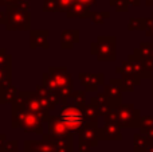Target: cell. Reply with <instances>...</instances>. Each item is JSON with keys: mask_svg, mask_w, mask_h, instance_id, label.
<instances>
[{"mask_svg": "<svg viewBox=\"0 0 153 152\" xmlns=\"http://www.w3.org/2000/svg\"><path fill=\"white\" fill-rule=\"evenodd\" d=\"M110 4L118 11H126L130 4V0H111Z\"/></svg>", "mask_w": 153, "mask_h": 152, "instance_id": "27", "label": "cell"}, {"mask_svg": "<svg viewBox=\"0 0 153 152\" xmlns=\"http://www.w3.org/2000/svg\"><path fill=\"white\" fill-rule=\"evenodd\" d=\"M11 152H19L18 150H13V151H11Z\"/></svg>", "mask_w": 153, "mask_h": 152, "instance_id": "39", "label": "cell"}, {"mask_svg": "<svg viewBox=\"0 0 153 152\" xmlns=\"http://www.w3.org/2000/svg\"><path fill=\"white\" fill-rule=\"evenodd\" d=\"M11 85V62L0 63V88Z\"/></svg>", "mask_w": 153, "mask_h": 152, "instance_id": "21", "label": "cell"}, {"mask_svg": "<svg viewBox=\"0 0 153 152\" xmlns=\"http://www.w3.org/2000/svg\"><path fill=\"white\" fill-rule=\"evenodd\" d=\"M5 142H7V139H5V135H0V147H3V145L5 144Z\"/></svg>", "mask_w": 153, "mask_h": 152, "instance_id": "35", "label": "cell"}, {"mask_svg": "<svg viewBox=\"0 0 153 152\" xmlns=\"http://www.w3.org/2000/svg\"><path fill=\"white\" fill-rule=\"evenodd\" d=\"M42 85L45 86L47 90L50 92H55V93H59V88H58V83L56 81L54 80V77L51 75V73H45L43 74V80H42Z\"/></svg>", "mask_w": 153, "mask_h": 152, "instance_id": "22", "label": "cell"}, {"mask_svg": "<svg viewBox=\"0 0 153 152\" xmlns=\"http://www.w3.org/2000/svg\"><path fill=\"white\" fill-rule=\"evenodd\" d=\"M140 83V77L134 74H122L121 85L124 90H133Z\"/></svg>", "mask_w": 153, "mask_h": 152, "instance_id": "19", "label": "cell"}, {"mask_svg": "<svg viewBox=\"0 0 153 152\" xmlns=\"http://www.w3.org/2000/svg\"><path fill=\"white\" fill-rule=\"evenodd\" d=\"M79 40L78 30H65L61 34V47L62 48H71Z\"/></svg>", "mask_w": 153, "mask_h": 152, "instance_id": "16", "label": "cell"}, {"mask_svg": "<svg viewBox=\"0 0 153 152\" xmlns=\"http://www.w3.org/2000/svg\"><path fill=\"white\" fill-rule=\"evenodd\" d=\"M82 110H83V113H85V117H86V120L97 123L98 116H100V115H98V112H97V109H95L94 105H93V104L85 105V107L82 108Z\"/></svg>", "mask_w": 153, "mask_h": 152, "instance_id": "24", "label": "cell"}, {"mask_svg": "<svg viewBox=\"0 0 153 152\" xmlns=\"http://www.w3.org/2000/svg\"><path fill=\"white\" fill-rule=\"evenodd\" d=\"M47 35L48 31H46V30H43V31H38V30L31 31V47L35 48L38 46H42V47L47 48Z\"/></svg>", "mask_w": 153, "mask_h": 152, "instance_id": "18", "label": "cell"}, {"mask_svg": "<svg viewBox=\"0 0 153 152\" xmlns=\"http://www.w3.org/2000/svg\"><path fill=\"white\" fill-rule=\"evenodd\" d=\"M23 0H0V4L1 5H11V4H19V3H22Z\"/></svg>", "mask_w": 153, "mask_h": 152, "instance_id": "33", "label": "cell"}, {"mask_svg": "<svg viewBox=\"0 0 153 152\" xmlns=\"http://www.w3.org/2000/svg\"><path fill=\"white\" fill-rule=\"evenodd\" d=\"M91 53L97 55L98 61H114L116 59V38L98 37L97 42L91 45Z\"/></svg>", "mask_w": 153, "mask_h": 152, "instance_id": "5", "label": "cell"}, {"mask_svg": "<svg viewBox=\"0 0 153 152\" xmlns=\"http://www.w3.org/2000/svg\"><path fill=\"white\" fill-rule=\"evenodd\" d=\"M129 30H146V19H130Z\"/></svg>", "mask_w": 153, "mask_h": 152, "instance_id": "25", "label": "cell"}, {"mask_svg": "<svg viewBox=\"0 0 153 152\" xmlns=\"http://www.w3.org/2000/svg\"><path fill=\"white\" fill-rule=\"evenodd\" d=\"M66 12L69 18H90L91 16L89 5L83 4L81 1H75L73 5H70Z\"/></svg>", "mask_w": 153, "mask_h": 152, "instance_id": "15", "label": "cell"}, {"mask_svg": "<svg viewBox=\"0 0 153 152\" xmlns=\"http://www.w3.org/2000/svg\"><path fill=\"white\" fill-rule=\"evenodd\" d=\"M42 118L38 115L27 110L20 105L12 104V128H22L24 132H34L42 135Z\"/></svg>", "mask_w": 153, "mask_h": 152, "instance_id": "2", "label": "cell"}, {"mask_svg": "<svg viewBox=\"0 0 153 152\" xmlns=\"http://www.w3.org/2000/svg\"><path fill=\"white\" fill-rule=\"evenodd\" d=\"M5 26L7 30H28L31 27L30 3L23 0L19 4H11L5 7Z\"/></svg>", "mask_w": 153, "mask_h": 152, "instance_id": "1", "label": "cell"}, {"mask_svg": "<svg viewBox=\"0 0 153 152\" xmlns=\"http://www.w3.org/2000/svg\"><path fill=\"white\" fill-rule=\"evenodd\" d=\"M43 10H45V11H50V12L59 11L58 1H56V0H43Z\"/></svg>", "mask_w": 153, "mask_h": 152, "instance_id": "28", "label": "cell"}, {"mask_svg": "<svg viewBox=\"0 0 153 152\" xmlns=\"http://www.w3.org/2000/svg\"><path fill=\"white\" fill-rule=\"evenodd\" d=\"M12 104L20 105V107L26 108L27 110L38 115L43 121H48V118H50L48 110L43 107L38 92H19L18 98Z\"/></svg>", "mask_w": 153, "mask_h": 152, "instance_id": "3", "label": "cell"}, {"mask_svg": "<svg viewBox=\"0 0 153 152\" xmlns=\"http://www.w3.org/2000/svg\"><path fill=\"white\" fill-rule=\"evenodd\" d=\"M61 120L66 124V127L69 128V131L71 132H76L78 133L81 131V128L85 125V121H86V117H85V113L82 110V108H78L73 104H62L61 108Z\"/></svg>", "mask_w": 153, "mask_h": 152, "instance_id": "4", "label": "cell"}, {"mask_svg": "<svg viewBox=\"0 0 153 152\" xmlns=\"http://www.w3.org/2000/svg\"><path fill=\"white\" fill-rule=\"evenodd\" d=\"M56 1H58L59 11H67V8L74 4L76 0H56Z\"/></svg>", "mask_w": 153, "mask_h": 152, "instance_id": "31", "label": "cell"}, {"mask_svg": "<svg viewBox=\"0 0 153 152\" xmlns=\"http://www.w3.org/2000/svg\"><path fill=\"white\" fill-rule=\"evenodd\" d=\"M18 89L12 85L3 86L0 88V104H7V102H13L18 98Z\"/></svg>", "mask_w": 153, "mask_h": 152, "instance_id": "17", "label": "cell"}, {"mask_svg": "<svg viewBox=\"0 0 153 152\" xmlns=\"http://www.w3.org/2000/svg\"><path fill=\"white\" fill-rule=\"evenodd\" d=\"M81 83L85 86V90L87 92H97L100 86L103 85V74L102 73H81L79 74Z\"/></svg>", "mask_w": 153, "mask_h": 152, "instance_id": "11", "label": "cell"}, {"mask_svg": "<svg viewBox=\"0 0 153 152\" xmlns=\"http://www.w3.org/2000/svg\"><path fill=\"white\" fill-rule=\"evenodd\" d=\"M152 93H153V92H152Z\"/></svg>", "mask_w": 153, "mask_h": 152, "instance_id": "40", "label": "cell"}, {"mask_svg": "<svg viewBox=\"0 0 153 152\" xmlns=\"http://www.w3.org/2000/svg\"><path fill=\"white\" fill-rule=\"evenodd\" d=\"M118 125L122 128H137L140 127V112L132 104H124L116 108Z\"/></svg>", "mask_w": 153, "mask_h": 152, "instance_id": "6", "label": "cell"}, {"mask_svg": "<svg viewBox=\"0 0 153 152\" xmlns=\"http://www.w3.org/2000/svg\"><path fill=\"white\" fill-rule=\"evenodd\" d=\"M121 80H111L110 85L105 86V96L108 98V102L111 109H116L121 105V93H122Z\"/></svg>", "mask_w": 153, "mask_h": 152, "instance_id": "9", "label": "cell"}, {"mask_svg": "<svg viewBox=\"0 0 153 152\" xmlns=\"http://www.w3.org/2000/svg\"><path fill=\"white\" fill-rule=\"evenodd\" d=\"M47 129H48V133L56 135V136H65V135L71 133V132L69 131V128L66 127V124L61 120V117H50L48 118Z\"/></svg>", "mask_w": 153, "mask_h": 152, "instance_id": "14", "label": "cell"}, {"mask_svg": "<svg viewBox=\"0 0 153 152\" xmlns=\"http://www.w3.org/2000/svg\"><path fill=\"white\" fill-rule=\"evenodd\" d=\"M153 127V117L151 116H145V117H141L140 118V129H141V133H146Z\"/></svg>", "mask_w": 153, "mask_h": 152, "instance_id": "26", "label": "cell"}, {"mask_svg": "<svg viewBox=\"0 0 153 152\" xmlns=\"http://www.w3.org/2000/svg\"><path fill=\"white\" fill-rule=\"evenodd\" d=\"M5 20H7V16H5V13L0 12V24H1V23H5Z\"/></svg>", "mask_w": 153, "mask_h": 152, "instance_id": "36", "label": "cell"}, {"mask_svg": "<svg viewBox=\"0 0 153 152\" xmlns=\"http://www.w3.org/2000/svg\"><path fill=\"white\" fill-rule=\"evenodd\" d=\"M71 100V104L75 105L78 108H83L86 105V97H85V92L82 90H76V92H73L69 97Z\"/></svg>", "mask_w": 153, "mask_h": 152, "instance_id": "23", "label": "cell"}, {"mask_svg": "<svg viewBox=\"0 0 153 152\" xmlns=\"http://www.w3.org/2000/svg\"><path fill=\"white\" fill-rule=\"evenodd\" d=\"M11 62V57L5 53L4 48H0V63H8Z\"/></svg>", "mask_w": 153, "mask_h": 152, "instance_id": "32", "label": "cell"}, {"mask_svg": "<svg viewBox=\"0 0 153 152\" xmlns=\"http://www.w3.org/2000/svg\"><path fill=\"white\" fill-rule=\"evenodd\" d=\"M151 140L144 133H138L134 136V152H146L151 145Z\"/></svg>", "mask_w": 153, "mask_h": 152, "instance_id": "20", "label": "cell"}, {"mask_svg": "<svg viewBox=\"0 0 153 152\" xmlns=\"http://www.w3.org/2000/svg\"><path fill=\"white\" fill-rule=\"evenodd\" d=\"M130 4H133V5H138V4H140V0H130Z\"/></svg>", "mask_w": 153, "mask_h": 152, "instance_id": "37", "label": "cell"}, {"mask_svg": "<svg viewBox=\"0 0 153 152\" xmlns=\"http://www.w3.org/2000/svg\"><path fill=\"white\" fill-rule=\"evenodd\" d=\"M91 20L97 24H102L106 18H109V12H94L91 13Z\"/></svg>", "mask_w": 153, "mask_h": 152, "instance_id": "29", "label": "cell"}, {"mask_svg": "<svg viewBox=\"0 0 153 152\" xmlns=\"http://www.w3.org/2000/svg\"><path fill=\"white\" fill-rule=\"evenodd\" d=\"M13 150H18V142L16 140L5 142V144L3 147H0V152H11Z\"/></svg>", "mask_w": 153, "mask_h": 152, "instance_id": "30", "label": "cell"}, {"mask_svg": "<svg viewBox=\"0 0 153 152\" xmlns=\"http://www.w3.org/2000/svg\"><path fill=\"white\" fill-rule=\"evenodd\" d=\"M24 152H56V148L50 142H34V140H26L24 142Z\"/></svg>", "mask_w": 153, "mask_h": 152, "instance_id": "12", "label": "cell"}, {"mask_svg": "<svg viewBox=\"0 0 153 152\" xmlns=\"http://www.w3.org/2000/svg\"><path fill=\"white\" fill-rule=\"evenodd\" d=\"M146 4H148V5H153V0H146Z\"/></svg>", "mask_w": 153, "mask_h": 152, "instance_id": "38", "label": "cell"}, {"mask_svg": "<svg viewBox=\"0 0 153 152\" xmlns=\"http://www.w3.org/2000/svg\"><path fill=\"white\" fill-rule=\"evenodd\" d=\"M76 1H81V3H83V4H86V5H91V4H95V1L97 0H76Z\"/></svg>", "mask_w": 153, "mask_h": 152, "instance_id": "34", "label": "cell"}, {"mask_svg": "<svg viewBox=\"0 0 153 152\" xmlns=\"http://www.w3.org/2000/svg\"><path fill=\"white\" fill-rule=\"evenodd\" d=\"M78 136L79 142H85L91 147H95L98 144V140H100V128L97 127V123H94V121L85 123V125L78 132Z\"/></svg>", "mask_w": 153, "mask_h": 152, "instance_id": "8", "label": "cell"}, {"mask_svg": "<svg viewBox=\"0 0 153 152\" xmlns=\"http://www.w3.org/2000/svg\"><path fill=\"white\" fill-rule=\"evenodd\" d=\"M43 140L50 142L55 145L56 152H73V133L65 135V136H56V135H43Z\"/></svg>", "mask_w": 153, "mask_h": 152, "instance_id": "10", "label": "cell"}, {"mask_svg": "<svg viewBox=\"0 0 153 152\" xmlns=\"http://www.w3.org/2000/svg\"><path fill=\"white\" fill-rule=\"evenodd\" d=\"M120 140L121 132H120L118 123H105L103 128L100 129V140Z\"/></svg>", "mask_w": 153, "mask_h": 152, "instance_id": "13", "label": "cell"}, {"mask_svg": "<svg viewBox=\"0 0 153 152\" xmlns=\"http://www.w3.org/2000/svg\"><path fill=\"white\" fill-rule=\"evenodd\" d=\"M48 72L56 81L59 88V93L62 96V104L66 102V98H69L70 94L73 93V78L69 74L66 67H50Z\"/></svg>", "mask_w": 153, "mask_h": 152, "instance_id": "7", "label": "cell"}]
</instances>
